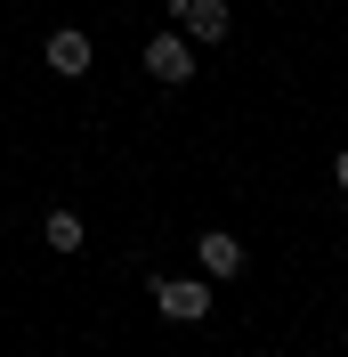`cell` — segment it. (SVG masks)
Here are the masks:
<instances>
[{"label": "cell", "mask_w": 348, "mask_h": 357, "mask_svg": "<svg viewBox=\"0 0 348 357\" xmlns=\"http://www.w3.org/2000/svg\"><path fill=\"white\" fill-rule=\"evenodd\" d=\"M154 309L171 325H203L211 317V276H154Z\"/></svg>", "instance_id": "cell-1"}, {"label": "cell", "mask_w": 348, "mask_h": 357, "mask_svg": "<svg viewBox=\"0 0 348 357\" xmlns=\"http://www.w3.org/2000/svg\"><path fill=\"white\" fill-rule=\"evenodd\" d=\"M162 17H178V33H187L195 49H219L227 33H235V17H227V0H171Z\"/></svg>", "instance_id": "cell-2"}, {"label": "cell", "mask_w": 348, "mask_h": 357, "mask_svg": "<svg viewBox=\"0 0 348 357\" xmlns=\"http://www.w3.org/2000/svg\"><path fill=\"white\" fill-rule=\"evenodd\" d=\"M146 73H154L162 89L195 82V41H187V33H154V41H146Z\"/></svg>", "instance_id": "cell-3"}, {"label": "cell", "mask_w": 348, "mask_h": 357, "mask_svg": "<svg viewBox=\"0 0 348 357\" xmlns=\"http://www.w3.org/2000/svg\"><path fill=\"white\" fill-rule=\"evenodd\" d=\"M195 260H203V276H211V284L243 276V244L227 236V227H203V236H195Z\"/></svg>", "instance_id": "cell-4"}, {"label": "cell", "mask_w": 348, "mask_h": 357, "mask_svg": "<svg viewBox=\"0 0 348 357\" xmlns=\"http://www.w3.org/2000/svg\"><path fill=\"white\" fill-rule=\"evenodd\" d=\"M41 57H49V73H89V33L81 24H57Z\"/></svg>", "instance_id": "cell-5"}, {"label": "cell", "mask_w": 348, "mask_h": 357, "mask_svg": "<svg viewBox=\"0 0 348 357\" xmlns=\"http://www.w3.org/2000/svg\"><path fill=\"white\" fill-rule=\"evenodd\" d=\"M41 236H49V252H81L89 244V220H81V211H49Z\"/></svg>", "instance_id": "cell-6"}, {"label": "cell", "mask_w": 348, "mask_h": 357, "mask_svg": "<svg viewBox=\"0 0 348 357\" xmlns=\"http://www.w3.org/2000/svg\"><path fill=\"white\" fill-rule=\"evenodd\" d=\"M332 187H340V195H348V146H340V155H332Z\"/></svg>", "instance_id": "cell-7"}]
</instances>
